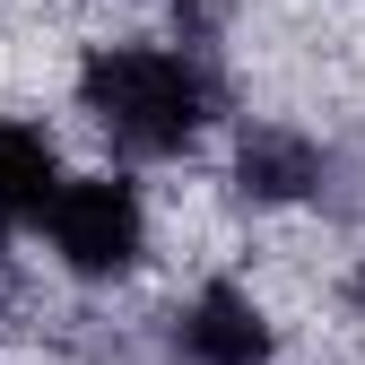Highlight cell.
I'll use <instances>...</instances> for the list:
<instances>
[{
	"mask_svg": "<svg viewBox=\"0 0 365 365\" xmlns=\"http://www.w3.org/2000/svg\"><path fill=\"white\" fill-rule=\"evenodd\" d=\"M61 9H70V0H61Z\"/></svg>",
	"mask_w": 365,
	"mask_h": 365,
	"instance_id": "ba28073f",
	"label": "cell"
},
{
	"mask_svg": "<svg viewBox=\"0 0 365 365\" xmlns=\"http://www.w3.org/2000/svg\"><path fill=\"white\" fill-rule=\"evenodd\" d=\"M70 113L113 165H182L235 122L226 53H192L174 35H87L70 61Z\"/></svg>",
	"mask_w": 365,
	"mask_h": 365,
	"instance_id": "6da1fadb",
	"label": "cell"
},
{
	"mask_svg": "<svg viewBox=\"0 0 365 365\" xmlns=\"http://www.w3.org/2000/svg\"><path fill=\"white\" fill-rule=\"evenodd\" d=\"M35 235H43V252H53V269L70 287L113 296L130 279H148V261H157V209H148V192H140L130 165H87V174H61V192L43 200Z\"/></svg>",
	"mask_w": 365,
	"mask_h": 365,
	"instance_id": "7a4b0ae2",
	"label": "cell"
},
{
	"mask_svg": "<svg viewBox=\"0 0 365 365\" xmlns=\"http://www.w3.org/2000/svg\"><path fill=\"white\" fill-rule=\"evenodd\" d=\"M157 348H165V365H279L287 356V322L252 279L200 269L157 313Z\"/></svg>",
	"mask_w": 365,
	"mask_h": 365,
	"instance_id": "3957f363",
	"label": "cell"
},
{
	"mask_svg": "<svg viewBox=\"0 0 365 365\" xmlns=\"http://www.w3.org/2000/svg\"><path fill=\"white\" fill-rule=\"evenodd\" d=\"M61 174H70L61 130H43L26 113H0V217H9V226H35L43 200L61 192Z\"/></svg>",
	"mask_w": 365,
	"mask_h": 365,
	"instance_id": "5b68a950",
	"label": "cell"
},
{
	"mask_svg": "<svg viewBox=\"0 0 365 365\" xmlns=\"http://www.w3.org/2000/svg\"><path fill=\"white\" fill-rule=\"evenodd\" d=\"M226 200L252 209V217H287L313 200H339V148L322 130H304L287 113H261V122H226Z\"/></svg>",
	"mask_w": 365,
	"mask_h": 365,
	"instance_id": "277c9868",
	"label": "cell"
},
{
	"mask_svg": "<svg viewBox=\"0 0 365 365\" xmlns=\"http://www.w3.org/2000/svg\"><path fill=\"white\" fill-rule=\"evenodd\" d=\"M9 279H18V226L0 217V287H9Z\"/></svg>",
	"mask_w": 365,
	"mask_h": 365,
	"instance_id": "52a82bcc",
	"label": "cell"
},
{
	"mask_svg": "<svg viewBox=\"0 0 365 365\" xmlns=\"http://www.w3.org/2000/svg\"><path fill=\"white\" fill-rule=\"evenodd\" d=\"M348 365H356V356H348Z\"/></svg>",
	"mask_w": 365,
	"mask_h": 365,
	"instance_id": "9c48e42d",
	"label": "cell"
},
{
	"mask_svg": "<svg viewBox=\"0 0 365 365\" xmlns=\"http://www.w3.org/2000/svg\"><path fill=\"white\" fill-rule=\"evenodd\" d=\"M331 304H339L348 322L365 331V252H348V261H339V279H331Z\"/></svg>",
	"mask_w": 365,
	"mask_h": 365,
	"instance_id": "8992f818",
	"label": "cell"
}]
</instances>
